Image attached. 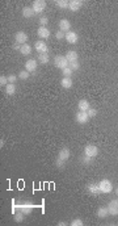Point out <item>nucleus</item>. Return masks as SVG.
Returning <instances> with one entry per match:
<instances>
[{
  "instance_id": "nucleus-23",
  "label": "nucleus",
  "mask_w": 118,
  "mask_h": 226,
  "mask_svg": "<svg viewBox=\"0 0 118 226\" xmlns=\"http://www.w3.org/2000/svg\"><path fill=\"white\" fill-rule=\"evenodd\" d=\"M5 92H7V95H9V96L15 95V92H16V86L12 84V83H9L8 86H5Z\"/></svg>"
},
{
  "instance_id": "nucleus-34",
  "label": "nucleus",
  "mask_w": 118,
  "mask_h": 226,
  "mask_svg": "<svg viewBox=\"0 0 118 226\" xmlns=\"http://www.w3.org/2000/svg\"><path fill=\"white\" fill-rule=\"evenodd\" d=\"M8 84H9L8 76H3V75H2V76H0V86L3 87V86H8Z\"/></svg>"
},
{
  "instance_id": "nucleus-26",
  "label": "nucleus",
  "mask_w": 118,
  "mask_h": 226,
  "mask_svg": "<svg viewBox=\"0 0 118 226\" xmlns=\"http://www.w3.org/2000/svg\"><path fill=\"white\" fill-rule=\"evenodd\" d=\"M24 216H25V214H24V213H22L21 210H17V212L15 213V217H13V218H15V221H16V222L20 224V222H22V221H24Z\"/></svg>"
},
{
  "instance_id": "nucleus-9",
  "label": "nucleus",
  "mask_w": 118,
  "mask_h": 226,
  "mask_svg": "<svg viewBox=\"0 0 118 226\" xmlns=\"http://www.w3.org/2000/svg\"><path fill=\"white\" fill-rule=\"evenodd\" d=\"M28 34L25 32H17L15 34V41L17 43H20V45H25V43L28 42Z\"/></svg>"
},
{
  "instance_id": "nucleus-10",
  "label": "nucleus",
  "mask_w": 118,
  "mask_h": 226,
  "mask_svg": "<svg viewBox=\"0 0 118 226\" xmlns=\"http://www.w3.org/2000/svg\"><path fill=\"white\" fill-rule=\"evenodd\" d=\"M83 5V2L82 0H70L68 2V9L71 12H78Z\"/></svg>"
},
{
  "instance_id": "nucleus-20",
  "label": "nucleus",
  "mask_w": 118,
  "mask_h": 226,
  "mask_svg": "<svg viewBox=\"0 0 118 226\" xmlns=\"http://www.w3.org/2000/svg\"><path fill=\"white\" fill-rule=\"evenodd\" d=\"M37 61H38L40 63H42V65H46V63H49V61H50V55H49V53L38 54V58H37Z\"/></svg>"
},
{
  "instance_id": "nucleus-27",
  "label": "nucleus",
  "mask_w": 118,
  "mask_h": 226,
  "mask_svg": "<svg viewBox=\"0 0 118 226\" xmlns=\"http://www.w3.org/2000/svg\"><path fill=\"white\" fill-rule=\"evenodd\" d=\"M57 5L59 8H62V9H66V8H68V2L67 0H57Z\"/></svg>"
},
{
  "instance_id": "nucleus-30",
  "label": "nucleus",
  "mask_w": 118,
  "mask_h": 226,
  "mask_svg": "<svg viewBox=\"0 0 118 226\" xmlns=\"http://www.w3.org/2000/svg\"><path fill=\"white\" fill-rule=\"evenodd\" d=\"M71 225L72 226H83L84 222L80 218H75V219H72V221H71Z\"/></svg>"
},
{
  "instance_id": "nucleus-19",
  "label": "nucleus",
  "mask_w": 118,
  "mask_h": 226,
  "mask_svg": "<svg viewBox=\"0 0 118 226\" xmlns=\"http://www.w3.org/2000/svg\"><path fill=\"white\" fill-rule=\"evenodd\" d=\"M108 216H109L108 206H101V208L97 209V217L98 218H106Z\"/></svg>"
},
{
  "instance_id": "nucleus-12",
  "label": "nucleus",
  "mask_w": 118,
  "mask_h": 226,
  "mask_svg": "<svg viewBox=\"0 0 118 226\" xmlns=\"http://www.w3.org/2000/svg\"><path fill=\"white\" fill-rule=\"evenodd\" d=\"M89 120V116H88V113L87 112H82V111H79L76 113V121L78 124H87Z\"/></svg>"
},
{
  "instance_id": "nucleus-2",
  "label": "nucleus",
  "mask_w": 118,
  "mask_h": 226,
  "mask_svg": "<svg viewBox=\"0 0 118 226\" xmlns=\"http://www.w3.org/2000/svg\"><path fill=\"white\" fill-rule=\"evenodd\" d=\"M54 65L55 67L60 68V70H64L66 67H68V61L66 59L64 55H57L54 58Z\"/></svg>"
},
{
  "instance_id": "nucleus-3",
  "label": "nucleus",
  "mask_w": 118,
  "mask_h": 226,
  "mask_svg": "<svg viewBox=\"0 0 118 226\" xmlns=\"http://www.w3.org/2000/svg\"><path fill=\"white\" fill-rule=\"evenodd\" d=\"M32 8H33V11H34L35 15H40V13H42V12L45 11V8H46V2H45V0H35V2H33Z\"/></svg>"
},
{
  "instance_id": "nucleus-6",
  "label": "nucleus",
  "mask_w": 118,
  "mask_h": 226,
  "mask_svg": "<svg viewBox=\"0 0 118 226\" xmlns=\"http://www.w3.org/2000/svg\"><path fill=\"white\" fill-rule=\"evenodd\" d=\"M66 41H67L68 43H71V45H75V43H78V41H79L78 33L73 32V30L67 32V33H66Z\"/></svg>"
},
{
  "instance_id": "nucleus-14",
  "label": "nucleus",
  "mask_w": 118,
  "mask_h": 226,
  "mask_svg": "<svg viewBox=\"0 0 118 226\" xmlns=\"http://www.w3.org/2000/svg\"><path fill=\"white\" fill-rule=\"evenodd\" d=\"M34 49L38 52V54H42V53H47V45L45 41H37L35 45H34Z\"/></svg>"
},
{
  "instance_id": "nucleus-21",
  "label": "nucleus",
  "mask_w": 118,
  "mask_h": 226,
  "mask_svg": "<svg viewBox=\"0 0 118 226\" xmlns=\"http://www.w3.org/2000/svg\"><path fill=\"white\" fill-rule=\"evenodd\" d=\"M87 191H88L91 194H95V196H96V194H98V193H101L100 189H98V185H97V184H93V183L87 185Z\"/></svg>"
},
{
  "instance_id": "nucleus-7",
  "label": "nucleus",
  "mask_w": 118,
  "mask_h": 226,
  "mask_svg": "<svg viewBox=\"0 0 118 226\" xmlns=\"http://www.w3.org/2000/svg\"><path fill=\"white\" fill-rule=\"evenodd\" d=\"M70 156H71L70 149H68V147H62L60 151H59V154H58V158H57V159L63 160V162H67L68 159H70Z\"/></svg>"
},
{
  "instance_id": "nucleus-5",
  "label": "nucleus",
  "mask_w": 118,
  "mask_h": 226,
  "mask_svg": "<svg viewBox=\"0 0 118 226\" xmlns=\"http://www.w3.org/2000/svg\"><path fill=\"white\" fill-rule=\"evenodd\" d=\"M37 66H38V61L34 58H30L25 62V70L29 72H34L37 70Z\"/></svg>"
},
{
  "instance_id": "nucleus-33",
  "label": "nucleus",
  "mask_w": 118,
  "mask_h": 226,
  "mask_svg": "<svg viewBox=\"0 0 118 226\" xmlns=\"http://www.w3.org/2000/svg\"><path fill=\"white\" fill-rule=\"evenodd\" d=\"M55 37H57V40H66V33L62 32V30H58L55 33Z\"/></svg>"
},
{
  "instance_id": "nucleus-38",
  "label": "nucleus",
  "mask_w": 118,
  "mask_h": 226,
  "mask_svg": "<svg viewBox=\"0 0 118 226\" xmlns=\"http://www.w3.org/2000/svg\"><path fill=\"white\" fill-rule=\"evenodd\" d=\"M58 225H59V226H66V225H67V222H64V221H60Z\"/></svg>"
},
{
  "instance_id": "nucleus-25",
  "label": "nucleus",
  "mask_w": 118,
  "mask_h": 226,
  "mask_svg": "<svg viewBox=\"0 0 118 226\" xmlns=\"http://www.w3.org/2000/svg\"><path fill=\"white\" fill-rule=\"evenodd\" d=\"M18 79H21V80H26V79H29V76H30V72L29 71H26V70H21L20 72H18Z\"/></svg>"
},
{
  "instance_id": "nucleus-40",
  "label": "nucleus",
  "mask_w": 118,
  "mask_h": 226,
  "mask_svg": "<svg viewBox=\"0 0 118 226\" xmlns=\"http://www.w3.org/2000/svg\"><path fill=\"white\" fill-rule=\"evenodd\" d=\"M116 193H117V197H118V188H117V191H116Z\"/></svg>"
},
{
  "instance_id": "nucleus-8",
  "label": "nucleus",
  "mask_w": 118,
  "mask_h": 226,
  "mask_svg": "<svg viewBox=\"0 0 118 226\" xmlns=\"http://www.w3.org/2000/svg\"><path fill=\"white\" fill-rule=\"evenodd\" d=\"M108 210L110 216H118V199L117 200H111L108 204Z\"/></svg>"
},
{
  "instance_id": "nucleus-37",
  "label": "nucleus",
  "mask_w": 118,
  "mask_h": 226,
  "mask_svg": "<svg viewBox=\"0 0 118 226\" xmlns=\"http://www.w3.org/2000/svg\"><path fill=\"white\" fill-rule=\"evenodd\" d=\"M21 46H22V45H20V43H17V42H15V45H13V50H18V52H20V49H21Z\"/></svg>"
},
{
  "instance_id": "nucleus-29",
  "label": "nucleus",
  "mask_w": 118,
  "mask_h": 226,
  "mask_svg": "<svg viewBox=\"0 0 118 226\" xmlns=\"http://www.w3.org/2000/svg\"><path fill=\"white\" fill-rule=\"evenodd\" d=\"M68 67H70L72 71H78L79 68H80V63H79V61H76V62H71V63H68Z\"/></svg>"
},
{
  "instance_id": "nucleus-4",
  "label": "nucleus",
  "mask_w": 118,
  "mask_h": 226,
  "mask_svg": "<svg viewBox=\"0 0 118 226\" xmlns=\"http://www.w3.org/2000/svg\"><path fill=\"white\" fill-rule=\"evenodd\" d=\"M84 154L91 156V158H95V156L98 155V147L95 145H87L84 147Z\"/></svg>"
},
{
  "instance_id": "nucleus-39",
  "label": "nucleus",
  "mask_w": 118,
  "mask_h": 226,
  "mask_svg": "<svg viewBox=\"0 0 118 226\" xmlns=\"http://www.w3.org/2000/svg\"><path fill=\"white\" fill-rule=\"evenodd\" d=\"M3 146H4V141L2 140V141H0V147H3Z\"/></svg>"
},
{
  "instance_id": "nucleus-35",
  "label": "nucleus",
  "mask_w": 118,
  "mask_h": 226,
  "mask_svg": "<svg viewBox=\"0 0 118 226\" xmlns=\"http://www.w3.org/2000/svg\"><path fill=\"white\" fill-rule=\"evenodd\" d=\"M17 75H15V74H11V75H8V81L9 83H12V84H15V81L17 80Z\"/></svg>"
},
{
  "instance_id": "nucleus-17",
  "label": "nucleus",
  "mask_w": 118,
  "mask_h": 226,
  "mask_svg": "<svg viewBox=\"0 0 118 226\" xmlns=\"http://www.w3.org/2000/svg\"><path fill=\"white\" fill-rule=\"evenodd\" d=\"M60 86L63 87L64 90H70V88H72L73 81H72V79H71V78H63V79L60 80Z\"/></svg>"
},
{
  "instance_id": "nucleus-24",
  "label": "nucleus",
  "mask_w": 118,
  "mask_h": 226,
  "mask_svg": "<svg viewBox=\"0 0 118 226\" xmlns=\"http://www.w3.org/2000/svg\"><path fill=\"white\" fill-rule=\"evenodd\" d=\"M80 160H82V163L84 166H89L91 163L93 162V158H91V156H88V155H82V158H80Z\"/></svg>"
},
{
  "instance_id": "nucleus-16",
  "label": "nucleus",
  "mask_w": 118,
  "mask_h": 226,
  "mask_svg": "<svg viewBox=\"0 0 118 226\" xmlns=\"http://www.w3.org/2000/svg\"><path fill=\"white\" fill-rule=\"evenodd\" d=\"M78 108H79V111H82V112H87V111L91 108L89 101H88V100H85V99L80 100V101L78 103Z\"/></svg>"
},
{
  "instance_id": "nucleus-1",
  "label": "nucleus",
  "mask_w": 118,
  "mask_h": 226,
  "mask_svg": "<svg viewBox=\"0 0 118 226\" xmlns=\"http://www.w3.org/2000/svg\"><path fill=\"white\" fill-rule=\"evenodd\" d=\"M97 185H98V189H100L101 193H110L113 191V184H111V181L108 179H102Z\"/></svg>"
},
{
  "instance_id": "nucleus-13",
  "label": "nucleus",
  "mask_w": 118,
  "mask_h": 226,
  "mask_svg": "<svg viewBox=\"0 0 118 226\" xmlns=\"http://www.w3.org/2000/svg\"><path fill=\"white\" fill-rule=\"evenodd\" d=\"M59 30H62V32H70L71 30V22L67 20V18H62V20L59 21Z\"/></svg>"
},
{
  "instance_id": "nucleus-22",
  "label": "nucleus",
  "mask_w": 118,
  "mask_h": 226,
  "mask_svg": "<svg viewBox=\"0 0 118 226\" xmlns=\"http://www.w3.org/2000/svg\"><path fill=\"white\" fill-rule=\"evenodd\" d=\"M20 53H21L22 55H30V54H32V46L28 45V43H25V45L21 46Z\"/></svg>"
},
{
  "instance_id": "nucleus-18",
  "label": "nucleus",
  "mask_w": 118,
  "mask_h": 226,
  "mask_svg": "<svg viewBox=\"0 0 118 226\" xmlns=\"http://www.w3.org/2000/svg\"><path fill=\"white\" fill-rule=\"evenodd\" d=\"M21 13H22V16L25 17V18H32V17L35 15L32 7H24L22 11H21Z\"/></svg>"
},
{
  "instance_id": "nucleus-15",
  "label": "nucleus",
  "mask_w": 118,
  "mask_h": 226,
  "mask_svg": "<svg viewBox=\"0 0 118 226\" xmlns=\"http://www.w3.org/2000/svg\"><path fill=\"white\" fill-rule=\"evenodd\" d=\"M66 59L68 61V63H71V62H76L79 59V54L76 52H73V50H70V52L66 53Z\"/></svg>"
},
{
  "instance_id": "nucleus-36",
  "label": "nucleus",
  "mask_w": 118,
  "mask_h": 226,
  "mask_svg": "<svg viewBox=\"0 0 118 226\" xmlns=\"http://www.w3.org/2000/svg\"><path fill=\"white\" fill-rule=\"evenodd\" d=\"M64 163H66V162H63V160H59V159H57V162H55V166H57L58 168H60V170H62V168L64 167Z\"/></svg>"
},
{
  "instance_id": "nucleus-28",
  "label": "nucleus",
  "mask_w": 118,
  "mask_h": 226,
  "mask_svg": "<svg viewBox=\"0 0 118 226\" xmlns=\"http://www.w3.org/2000/svg\"><path fill=\"white\" fill-rule=\"evenodd\" d=\"M62 74H63V78H71L72 74H73V71L71 70L70 67H66L64 70H62Z\"/></svg>"
},
{
  "instance_id": "nucleus-32",
  "label": "nucleus",
  "mask_w": 118,
  "mask_h": 226,
  "mask_svg": "<svg viewBox=\"0 0 118 226\" xmlns=\"http://www.w3.org/2000/svg\"><path fill=\"white\" fill-rule=\"evenodd\" d=\"M40 24H41V27H46V25L49 24V18L46 16H41L40 17Z\"/></svg>"
},
{
  "instance_id": "nucleus-11",
  "label": "nucleus",
  "mask_w": 118,
  "mask_h": 226,
  "mask_svg": "<svg viewBox=\"0 0 118 226\" xmlns=\"http://www.w3.org/2000/svg\"><path fill=\"white\" fill-rule=\"evenodd\" d=\"M37 34L41 40H47L49 37H50V30H49L46 27H40L37 29Z\"/></svg>"
},
{
  "instance_id": "nucleus-31",
  "label": "nucleus",
  "mask_w": 118,
  "mask_h": 226,
  "mask_svg": "<svg viewBox=\"0 0 118 226\" xmlns=\"http://www.w3.org/2000/svg\"><path fill=\"white\" fill-rule=\"evenodd\" d=\"M87 113H88L89 118H92V117H96V116H97V109H95V108H89L88 111H87Z\"/></svg>"
}]
</instances>
